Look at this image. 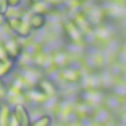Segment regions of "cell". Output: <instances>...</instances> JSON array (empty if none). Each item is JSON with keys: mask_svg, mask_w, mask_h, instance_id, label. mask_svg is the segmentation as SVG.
<instances>
[{"mask_svg": "<svg viewBox=\"0 0 126 126\" xmlns=\"http://www.w3.org/2000/svg\"><path fill=\"white\" fill-rule=\"evenodd\" d=\"M5 22L9 28L19 36L27 38L31 36L32 28L29 21L17 16H9L5 18Z\"/></svg>", "mask_w": 126, "mask_h": 126, "instance_id": "6da1fadb", "label": "cell"}, {"mask_svg": "<svg viewBox=\"0 0 126 126\" xmlns=\"http://www.w3.org/2000/svg\"><path fill=\"white\" fill-rule=\"evenodd\" d=\"M8 95V89L6 88L5 84L2 79L0 77V100L4 99Z\"/></svg>", "mask_w": 126, "mask_h": 126, "instance_id": "9a60e30c", "label": "cell"}, {"mask_svg": "<svg viewBox=\"0 0 126 126\" xmlns=\"http://www.w3.org/2000/svg\"><path fill=\"white\" fill-rule=\"evenodd\" d=\"M53 122L52 118L48 115H44L37 119L35 122H31V126H50Z\"/></svg>", "mask_w": 126, "mask_h": 126, "instance_id": "7c38bea8", "label": "cell"}, {"mask_svg": "<svg viewBox=\"0 0 126 126\" xmlns=\"http://www.w3.org/2000/svg\"><path fill=\"white\" fill-rule=\"evenodd\" d=\"M37 87L47 97L53 96L57 93V89L55 84L47 78H43L39 80L37 83Z\"/></svg>", "mask_w": 126, "mask_h": 126, "instance_id": "277c9868", "label": "cell"}, {"mask_svg": "<svg viewBox=\"0 0 126 126\" xmlns=\"http://www.w3.org/2000/svg\"><path fill=\"white\" fill-rule=\"evenodd\" d=\"M9 5L8 0H0V14L5 16L8 11Z\"/></svg>", "mask_w": 126, "mask_h": 126, "instance_id": "5bb4252c", "label": "cell"}, {"mask_svg": "<svg viewBox=\"0 0 126 126\" xmlns=\"http://www.w3.org/2000/svg\"><path fill=\"white\" fill-rule=\"evenodd\" d=\"M16 63V60L11 58L5 62H0V77L2 78L9 74L14 69Z\"/></svg>", "mask_w": 126, "mask_h": 126, "instance_id": "ba28073f", "label": "cell"}, {"mask_svg": "<svg viewBox=\"0 0 126 126\" xmlns=\"http://www.w3.org/2000/svg\"><path fill=\"white\" fill-rule=\"evenodd\" d=\"M14 117L19 126H31V119L27 108L22 104H16L14 108Z\"/></svg>", "mask_w": 126, "mask_h": 126, "instance_id": "7a4b0ae2", "label": "cell"}, {"mask_svg": "<svg viewBox=\"0 0 126 126\" xmlns=\"http://www.w3.org/2000/svg\"><path fill=\"white\" fill-rule=\"evenodd\" d=\"M68 56L67 53L64 52H59L56 53L53 58V62L54 63V65L57 66L62 67L66 65V63L68 62Z\"/></svg>", "mask_w": 126, "mask_h": 126, "instance_id": "8fae6325", "label": "cell"}, {"mask_svg": "<svg viewBox=\"0 0 126 126\" xmlns=\"http://www.w3.org/2000/svg\"><path fill=\"white\" fill-rule=\"evenodd\" d=\"M11 120V110L7 105L0 107V126L9 125Z\"/></svg>", "mask_w": 126, "mask_h": 126, "instance_id": "9c48e42d", "label": "cell"}, {"mask_svg": "<svg viewBox=\"0 0 126 126\" xmlns=\"http://www.w3.org/2000/svg\"><path fill=\"white\" fill-rule=\"evenodd\" d=\"M64 30L68 38L74 42H79L82 39L79 27L72 20H67L64 24Z\"/></svg>", "mask_w": 126, "mask_h": 126, "instance_id": "3957f363", "label": "cell"}, {"mask_svg": "<svg viewBox=\"0 0 126 126\" xmlns=\"http://www.w3.org/2000/svg\"><path fill=\"white\" fill-rule=\"evenodd\" d=\"M8 5H9V8H17L19 7L22 0H8Z\"/></svg>", "mask_w": 126, "mask_h": 126, "instance_id": "2e32d148", "label": "cell"}, {"mask_svg": "<svg viewBox=\"0 0 126 126\" xmlns=\"http://www.w3.org/2000/svg\"><path fill=\"white\" fill-rule=\"evenodd\" d=\"M30 1H31V3L33 5V4H35V3H37V2H39L42 1H44V0H30Z\"/></svg>", "mask_w": 126, "mask_h": 126, "instance_id": "e0dca14e", "label": "cell"}, {"mask_svg": "<svg viewBox=\"0 0 126 126\" xmlns=\"http://www.w3.org/2000/svg\"><path fill=\"white\" fill-rule=\"evenodd\" d=\"M10 59L4 44L0 42V62H5Z\"/></svg>", "mask_w": 126, "mask_h": 126, "instance_id": "4fadbf2b", "label": "cell"}, {"mask_svg": "<svg viewBox=\"0 0 126 126\" xmlns=\"http://www.w3.org/2000/svg\"><path fill=\"white\" fill-rule=\"evenodd\" d=\"M2 18H3V16H2L1 14H0V21L2 20Z\"/></svg>", "mask_w": 126, "mask_h": 126, "instance_id": "ac0fdd59", "label": "cell"}, {"mask_svg": "<svg viewBox=\"0 0 126 126\" xmlns=\"http://www.w3.org/2000/svg\"><path fill=\"white\" fill-rule=\"evenodd\" d=\"M47 19L44 13L35 12L29 20L31 28L33 30H40L43 28L46 24Z\"/></svg>", "mask_w": 126, "mask_h": 126, "instance_id": "8992f818", "label": "cell"}, {"mask_svg": "<svg viewBox=\"0 0 126 126\" xmlns=\"http://www.w3.org/2000/svg\"><path fill=\"white\" fill-rule=\"evenodd\" d=\"M3 44L9 57L11 59L16 60L19 57L21 53V47L17 42L14 39H9Z\"/></svg>", "mask_w": 126, "mask_h": 126, "instance_id": "5b68a950", "label": "cell"}, {"mask_svg": "<svg viewBox=\"0 0 126 126\" xmlns=\"http://www.w3.org/2000/svg\"><path fill=\"white\" fill-rule=\"evenodd\" d=\"M62 77L68 82H75L78 80L79 77L77 72L73 69H65L62 72Z\"/></svg>", "mask_w": 126, "mask_h": 126, "instance_id": "30bf717a", "label": "cell"}, {"mask_svg": "<svg viewBox=\"0 0 126 126\" xmlns=\"http://www.w3.org/2000/svg\"><path fill=\"white\" fill-rule=\"evenodd\" d=\"M27 96L31 100L34 101L36 102H39V103L44 102L47 98V96L38 87H36L29 90L27 92Z\"/></svg>", "mask_w": 126, "mask_h": 126, "instance_id": "52a82bcc", "label": "cell"}]
</instances>
